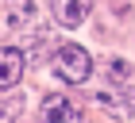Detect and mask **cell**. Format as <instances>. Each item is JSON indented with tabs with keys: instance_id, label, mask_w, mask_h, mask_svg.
Here are the masks:
<instances>
[{
	"instance_id": "obj_1",
	"label": "cell",
	"mask_w": 135,
	"mask_h": 123,
	"mask_svg": "<svg viewBox=\"0 0 135 123\" xmlns=\"http://www.w3.org/2000/svg\"><path fill=\"white\" fill-rule=\"evenodd\" d=\"M54 73H58V77H62L66 85H81V81H89V73H93L89 50L73 46V42L58 46V50H54Z\"/></svg>"
},
{
	"instance_id": "obj_2",
	"label": "cell",
	"mask_w": 135,
	"mask_h": 123,
	"mask_svg": "<svg viewBox=\"0 0 135 123\" xmlns=\"http://www.w3.org/2000/svg\"><path fill=\"white\" fill-rule=\"evenodd\" d=\"M23 77V54L16 46H4L0 50V89H16Z\"/></svg>"
},
{
	"instance_id": "obj_3",
	"label": "cell",
	"mask_w": 135,
	"mask_h": 123,
	"mask_svg": "<svg viewBox=\"0 0 135 123\" xmlns=\"http://www.w3.org/2000/svg\"><path fill=\"white\" fill-rule=\"evenodd\" d=\"M50 12L62 27H77L89 16V0H50Z\"/></svg>"
},
{
	"instance_id": "obj_4",
	"label": "cell",
	"mask_w": 135,
	"mask_h": 123,
	"mask_svg": "<svg viewBox=\"0 0 135 123\" xmlns=\"http://www.w3.org/2000/svg\"><path fill=\"white\" fill-rule=\"evenodd\" d=\"M42 119H66V123H73V119H81V108H77L70 96H46V100H42Z\"/></svg>"
},
{
	"instance_id": "obj_5",
	"label": "cell",
	"mask_w": 135,
	"mask_h": 123,
	"mask_svg": "<svg viewBox=\"0 0 135 123\" xmlns=\"http://www.w3.org/2000/svg\"><path fill=\"white\" fill-rule=\"evenodd\" d=\"M31 12H35V0H16L8 19H12V23H27V19H31Z\"/></svg>"
}]
</instances>
